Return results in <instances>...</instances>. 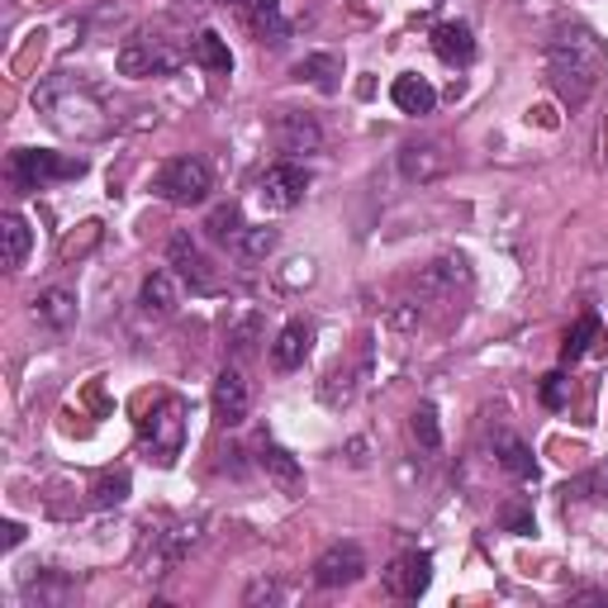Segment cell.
<instances>
[{
    "label": "cell",
    "instance_id": "obj_1",
    "mask_svg": "<svg viewBox=\"0 0 608 608\" xmlns=\"http://www.w3.org/2000/svg\"><path fill=\"white\" fill-rule=\"evenodd\" d=\"M547 76L566 105H585L608 76V48L595 29L570 24L547 43Z\"/></svg>",
    "mask_w": 608,
    "mask_h": 608
},
{
    "label": "cell",
    "instance_id": "obj_2",
    "mask_svg": "<svg viewBox=\"0 0 608 608\" xmlns=\"http://www.w3.org/2000/svg\"><path fill=\"white\" fill-rule=\"evenodd\" d=\"M34 109L57 134H72V138H101L109 129L105 105L95 101L86 86H76L72 76H48L34 91Z\"/></svg>",
    "mask_w": 608,
    "mask_h": 608
},
{
    "label": "cell",
    "instance_id": "obj_3",
    "mask_svg": "<svg viewBox=\"0 0 608 608\" xmlns=\"http://www.w3.org/2000/svg\"><path fill=\"white\" fill-rule=\"evenodd\" d=\"M86 176V157L48 153V148H14L10 153V186L14 190H43L53 181H76Z\"/></svg>",
    "mask_w": 608,
    "mask_h": 608
},
{
    "label": "cell",
    "instance_id": "obj_4",
    "mask_svg": "<svg viewBox=\"0 0 608 608\" xmlns=\"http://www.w3.org/2000/svg\"><path fill=\"white\" fill-rule=\"evenodd\" d=\"M214 176H210V163L205 157H171V163L157 167L153 176V190L163 196L167 205H205V196H210Z\"/></svg>",
    "mask_w": 608,
    "mask_h": 608
},
{
    "label": "cell",
    "instance_id": "obj_5",
    "mask_svg": "<svg viewBox=\"0 0 608 608\" xmlns=\"http://www.w3.org/2000/svg\"><path fill=\"white\" fill-rule=\"evenodd\" d=\"M181 442H186V405L176 395H163L143 419V447L153 452L157 467H171L181 457Z\"/></svg>",
    "mask_w": 608,
    "mask_h": 608
},
{
    "label": "cell",
    "instance_id": "obj_6",
    "mask_svg": "<svg viewBox=\"0 0 608 608\" xmlns=\"http://www.w3.org/2000/svg\"><path fill=\"white\" fill-rule=\"evenodd\" d=\"M181 43L176 39H163V34H153V29H143V34H134L129 43L119 48V57H115V67L124 76H167L181 67Z\"/></svg>",
    "mask_w": 608,
    "mask_h": 608
},
{
    "label": "cell",
    "instance_id": "obj_7",
    "mask_svg": "<svg viewBox=\"0 0 608 608\" xmlns=\"http://www.w3.org/2000/svg\"><path fill=\"white\" fill-rule=\"evenodd\" d=\"M304 190H310V171H304L300 163H276V167L262 171L258 200L266 205L271 214H285V210H295V205L304 200Z\"/></svg>",
    "mask_w": 608,
    "mask_h": 608
},
{
    "label": "cell",
    "instance_id": "obj_8",
    "mask_svg": "<svg viewBox=\"0 0 608 608\" xmlns=\"http://www.w3.org/2000/svg\"><path fill=\"white\" fill-rule=\"evenodd\" d=\"M366 575V552L357 542H333V547L314 562V585L324 589H338V585H352Z\"/></svg>",
    "mask_w": 608,
    "mask_h": 608
},
{
    "label": "cell",
    "instance_id": "obj_9",
    "mask_svg": "<svg viewBox=\"0 0 608 608\" xmlns=\"http://www.w3.org/2000/svg\"><path fill=\"white\" fill-rule=\"evenodd\" d=\"M399 171H405V181H438V176L452 171V153H447V143L438 138H423V143H405L399 148Z\"/></svg>",
    "mask_w": 608,
    "mask_h": 608
},
{
    "label": "cell",
    "instance_id": "obj_10",
    "mask_svg": "<svg viewBox=\"0 0 608 608\" xmlns=\"http://www.w3.org/2000/svg\"><path fill=\"white\" fill-rule=\"evenodd\" d=\"M428 585H433V556L428 552L395 556L390 570H386V589L395 599H419V595H428Z\"/></svg>",
    "mask_w": 608,
    "mask_h": 608
},
{
    "label": "cell",
    "instance_id": "obj_11",
    "mask_svg": "<svg viewBox=\"0 0 608 608\" xmlns=\"http://www.w3.org/2000/svg\"><path fill=\"white\" fill-rule=\"evenodd\" d=\"M271 138H276V148L285 157H310V153H318V143H324V129H318L310 115L285 109V115H276V124H271Z\"/></svg>",
    "mask_w": 608,
    "mask_h": 608
},
{
    "label": "cell",
    "instance_id": "obj_12",
    "mask_svg": "<svg viewBox=\"0 0 608 608\" xmlns=\"http://www.w3.org/2000/svg\"><path fill=\"white\" fill-rule=\"evenodd\" d=\"M258 467L266 471V480L285 494V500H300V494H304V467L295 461V452H285L281 442H262L258 447Z\"/></svg>",
    "mask_w": 608,
    "mask_h": 608
},
{
    "label": "cell",
    "instance_id": "obj_13",
    "mask_svg": "<svg viewBox=\"0 0 608 608\" xmlns=\"http://www.w3.org/2000/svg\"><path fill=\"white\" fill-rule=\"evenodd\" d=\"M248 409H252V390H248V380H243V371H219V380H214V419L223 423V428H238L248 419Z\"/></svg>",
    "mask_w": 608,
    "mask_h": 608
},
{
    "label": "cell",
    "instance_id": "obj_14",
    "mask_svg": "<svg viewBox=\"0 0 608 608\" xmlns=\"http://www.w3.org/2000/svg\"><path fill=\"white\" fill-rule=\"evenodd\" d=\"M167 266L186 285H196V291H210V285H214V271H210V262H205V252L196 248V238H190V233H176L167 243Z\"/></svg>",
    "mask_w": 608,
    "mask_h": 608
},
{
    "label": "cell",
    "instance_id": "obj_15",
    "mask_svg": "<svg viewBox=\"0 0 608 608\" xmlns=\"http://www.w3.org/2000/svg\"><path fill=\"white\" fill-rule=\"evenodd\" d=\"M310 347H314V328L304 324V318H291V324L276 333V343H271V366H276V371H295V366H304V357H310Z\"/></svg>",
    "mask_w": 608,
    "mask_h": 608
},
{
    "label": "cell",
    "instance_id": "obj_16",
    "mask_svg": "<svg viewBox=\"0 0 608 608\" xmlns=\"http://www.w3.org/2000/svg\"><path fill=\"white\" fill-rule=\"evenodd\" d=\"M490 447H494V461L514 475V480H537V461H533V447H527L518 433H509V428H494V438H490Z\"/></svg>",
    "mask_w": 608,
    "mask_h": 608
},
{
    "label": "cell",
    "instance_id": "obj_17",
    "mask_svg": "<svg viewBox=\"0 0 608 608\" xmlns=\"http://www.w3.org/2000/svg\"><path fill=\"white\" fill-rule=\"evenodd\" d=\"M176 281H181L176 271H153V276L143 281V291H138L143 314H153V318L176 314V304H181V285H176Z\"/></svg>",
    "mask_w": 608,
    "mask_h": 608
},
{
    "label": "cell",
    "instance_id": "obj_18",
    "mask_svg": "<svg viewBox=\"0 0 608 608\" xmlns=\"http://www.w3.org/2000/svg\"><path fill=\"white\" fill-rule=\"evenodd\" d=\"M233 10L243 14V24L258 34L262 43H281L285 34V20H281V0H233Z\"/></svg>",
    "mask_w": 608,
    "mask_h": 608
},
{
    "label": "cell",
    "instance_id": "obj_19",
    "mask_svg": "<svg viewBox=\"0 0 608 608\" xmlns=\"http://www.w3.org/2000/svg\"><path fill=\"white\" fill-rule=\"evenodd\" d=\"M390 101H395V109H405V115H433V105H438V91L428 86L419 72H405V76H395V86H390Z\"/></svg>",
    "mask_w": 608,
    "mask_h": 608
},
{
    "label": "cell",
    "instance_id": "obj_20",
    "mask_svg": "<svg viewBox=\"0 0 608 608\" xmlns=\"http://www.w3.org/2000/svg\"><path fill=\"white\" fill-rule=\"evenodd\" d=\"M433 53L447 62V67H467V62L475 57V34L467 24H438L433 29Z\"/></svg>",
    "mask_w": 608,
    "mask_h": 608
},
{
    "label": "cell",
    "instance_id": "obj_21",
    "mask_svg": "<svg viewBox=\"0 0 608 608\" xmlns=\"http://www.w3.org/2000/svg\"><path fill=\"white\" fill-rule=\"evenodd\" d=\"M0 258H6V266L14 271V266H24V258H29V248H34V233H29V223H24V214H0Z\"/></svg>",
    "mask_w": 608,
    "mask_h": 608
},
{
    "label": "cell",
    "instance_id": "obj_22",
    "mask_svg": "<svg viewBox=\"0 0 608 608\" xmlns=\"http://www.w3.org/2000/svg\"><path fill=\"white\" fill-rule=\"evenodd\" d=\"M190 57H196L205 72H214V76H229V72H233L229 39H219L214 29H205V34H196V43H190Z\"/></svg>",
    "mask_w": 608,
    "mask_h": 608
},
{
    "label": "cell",
    "instance_id": "obj_23",
    "mask_svg": "<svg viewBox=\"0 0 608 608\" xmlns=\"http://www.w3.org/2000/svg\"><path fill=\"white\" fill-rule=\"evenodd\" d=\"M34 314L43 318V324L48 328H72L76 324V295L72 291H57V285H53V291H43L39 300H34Z\"/></svg>",
    "mask_w": 608,
    "mask_h": 608
},
{
    "label": "cell",
    "instance_id": "obj_24",
    "mask_svg": "<svg viewBox=\"0 0 608 608\" xmlns=\"http://www.w3.org/2000/svg\"><path fill=\"white\" fill-rule=\"evenodd\" d=\"M338 76H343V67H338V57L333 53H310L295 67V82H310V86H318L324 95H333L338 91Z\"/></svg>",
    "mask_w": 608,
    "mask_h": 608
},
{
    "label": "cell",
    "instance_id": "obj_25",
    "mask_svg": "<svg viewBox=\"0 0 608 608\" xmlns=\"http://www.w3.org/2000/svg\"><path fill=\"white\" fill-rule=\"evenodd\" d=\"M243 229H248V223H243V210H238L233 200L219 205V210H210V219H205V233H210V243H223V248H233Z\"/></svg>",
    "mask_w": 608,
    "mask_h": 608
},
{
    "label": "cell",
    "instance_id": "obj_26",
    "mask_svg": "<svg viewBox=\"0 0 608 608\" xmlns=\"http://www.w3.org/2000/svg\"><path fill=\"white\" fill-rule=\"evenodd\" d=\"M595 338H599V318L595 314H580L575 324L566 328V338H562V361L570 366V361H580L589 347H595Z\"/></svg>",
    "mask_w": 608,
    "mask_h": 608
},
{
    "label": "cell",
    "instance_id": "obj_27",
    "mask_svg": "<svg viewBox=\"0 0 608 608\" xmlns=\"http://www.w3.org/2000/svg\"><path fill=\"white\" fill-rule=\"evenodd\" d=\"M233 252L243 262L271 258V252H276V229H266V223H258V229H243V233H238V243H233Z\"/></svg>",
    "mask_w": 608,
    "mask_h": 608
},
{
    "label": "cell",
    "instance_id": "obj_28",
    "mask_svg": "<svg viewBox=\"0 0 608 608\" xmlns=\"http://www.w3.org/2000/svg\"><path fill=\"white\" fill-rule=\"evenodd\" d=\"M409 433L419 438V447H423V452H438V447H442L438 409H433V405H419V409H413V413H409Z\"/></svg>",
    "mask_w": 608,
    "mask_h": 608
},
{
    "label": "cell",
    "instance_id": "obj_29",
    "mask_svg": "<svg viewBox=\"0 0 608 608\" xmlns=\"http://www.w3.org/2000/svg\"><path fill=\"white\" fill-rule=\"evenodd\" d=\"M91 500L101 504V509L124 504V500H129V471H105V475L91 485Z\"/></svg>",
    "mask_w": 608,
    "mask_h": 608
},
{
    "label": "cell",
    "instance_id": "obj_30",
    "mask_svg": "<svg viewBox=\"0 0 608 608\" xmlns=\"http://www.w3.org/2000/svg\"><path fill=\"white\" fill-rule=\"evenodd\" d=\"M542 405H547V409H566L570 405V380L562 371H552L547 380H542Z\"/></svg>",
    "mask_w": 608,
    "mask_h": 608
},
{
    "label": "cell",
    "instance_id": "obj_31",
    "mask_svg": "<svg viewBox=\"0 0 608 608\" xmlns=\"http://www.w3.org/2000/svg\"><path fill=\"white\" fill-rule=\"evenodd\" d=\"M262 599H266V604H276V599H285V589H281L276 580H252V585H248V595H243V604H262Z\"/></svg>",
    "mask_w": 608,
    "mask_h": 608
},
{
    "label": "cell",
    "instance_id": "obj_32",
    "mask_svg": "<svg viewBox=\"0 0 608 608\" xmlns=\"http://www.w3.org/2000/svg\"><path fill=\"white\" fill-rule=\"evenodd\" d=\"M500 523L509 527V533H518V537H523V533H533V514H527L523 504H509L504 514H500Z\"/></svg>",
    "mask_w": 608,
    "mask_h": 608
},
{
    "label": "cell",
    "instance_id": "obj_33",
    "mask_svg": "<svg viewBox=\"0 0 608 608\" xmlns=\"http://www.w3.org/2000/svg\"><path fill=\"white\" fill-rule=\"evenodd\" d=\"M285 285H291V291H295V285H310L314 281V262L310 258H295V262H285V276H281Z\"/></svg>",
    "mask_w": 608,
    "mask_h": 608
},
{
    "label": "cell",
    "instance_id": "obj_34",
    "mask_svg": "<svg viewBox=\"0 0 608 608\" xmlns=\"http://www.w3.org/2000/svg\"><path fill=\"white\" fill-rule=\"evenodd\" d=\"M229 343H233V352H252V343H258V318H243V324L229 333Z\"/></svg>",
    "mask_w": 608,
    "mask_h": 608
},
{
    "label": "cell",
    "instance_id": "obj_35",
    "mask_svg": "<svg viewBox=\"0 0 608 608\" xmlns=\"http://www.w3.org/2000/svg\"><path fill=\"white\" fill-rule=\"evenodd\" d=\"M0 533H6V552H14V547H20V542H24V523H6V527H0Z\"/></svg>",
    "mask_w": 608,
    "mask_h": 608
},
{
    "label": "cell",
    "instance_id": "obj_36",
    "mask_svg": "<svg viewBox=\"0 0 608 608\" xmlns=\"http://www.w3.org/2000/svg\"><path fill=\"white\" fill-rule=\"evenodd\" d=\"M608 604V589H580V595H575V604Z\"/></svg>",
    "mask_w": 608,
    "mask_h": 608
}]
</instances>
